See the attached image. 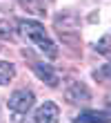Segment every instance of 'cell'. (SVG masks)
<instances>
[{
	"label": "cell",
	"mask_w": 111,
	"mask_h": 123,
	"mask_svg": "<svg viewBox=\"0 0 111 123\" xmlns=\"http://www.w3.org/2000/svg\"><path fill=\"white\" fill-rule=\"evenodd\" d=\"M0 49H2V47H0Z\"/></svg>",
	"instance_id": "7c38bea8"
},
{
	"label": "cell",
	"mask_w": 111,
	"mask_h": 123,
	"mask_svg": "<svg viewBox=\"0 0 111 123\" xmlns=\"http://www.w3.org/2000/svg\"><path fill=\"white\" fill-rule=\"evenodd\" d=\"M18 27H20V31L25 34V36L40 49L44 56H47V58H56V56H58L56 43L49 38V34L44 31V27H42L40 23H36V20H20Z\"/></svg>",
	"instance_id": "6da1fadb"
},
{
	"label": "cell",
	"mask_w": 111,
	"mask_h": 123,
	"mask_svg": "<svg viewBox=\"0 0 111 123\" xmlns=\"http://www.w3.org/2000/svg\"><path fill=\"white\" fill-rule=\"evenodd\" d=\"M73 123H111V110H89V112H80Z\"/></svg>",
	"instance_id": "8992f818"
},
{
	"label": "cell",
	"mask_w": 111,
	"mask_h": 123,
	"mask_svg": "<svg viewBox=\"0 0 111 123\" xmlns=\"http://www.w3.org/2000/svg\"><path fill=\"white\" fill-rule=\"evenodd\" d=\"M64 98L69 101L71 105H85L91 101V92L85 83H78V81H69V85L64 87Z\"/></svg>",
	"instance_id": "3957f363"
},
{
	"label": "cell",
	"mask_w": 111,
	"mask_h": 123,
	"mask_svg": "<svg viewBox=\"0 0 111 123\" xmlns=\"http://www.w3.org/2000/svg\"><path fill=\"white\" fill-rule=\"evenodd\" d=\"M13 76H16V67L7 61H0V85H7Z\"/></svg>",
	"instance_id": "9c48e42d"
},
{
	"label": "cell",
	"mask_w": 111,
	"mask_h": 123,
	"mask_svg": "<svg viewBox=\"0 0 111 123\" xmlns=\"http://www.w3.org/2000/svg\"><path fill=\"white\" fill-rule=\"evenodd\" d=\"M31 69L36 72V76H38L40 81H44L49 85V87H56L58 85V74L51 69V65H44L40 61H31Z\"/></svg>",
	"instance_id": "5b68a950"
},
{
	"label": "cell",
	"mask_w": 111,
	"mask_h": 123,
	"mask_svg": "<svg viewBox=\"0 0 111 123\" xmlns=\"http://www.w3.org/2000/svg\"><path fill=\"white\" fill-rule=\"evenodd\" d=\"M33 121H36V123H60V110H58L56 103L44 101L38 110H36Z\"/></svg>",
	"instance_id": "277c9868"
},
{
	"label": "cell",
	"mask_w": 111,
	"mask_h": 123,
	"mask_svg": "<svg viewBox=\"0 0 111 123\" xmlns=\"http://www.w3.org/2000/svg\"><path fill=\"white\" fill-rule=\"evenodd\" d=\"M56 29L62 36H67L69 31H76L78 29V16L71 11H62L60 16H56Z\"/></svg>",
	"instance_id": "52a82bcc"
},
{
	"label": "cell",
	"mask_w": 111,
	"mask_h": 123,
	"mask_svg": "<svg viewBox=\"0 0 111 123\" xmlns=\"http://www.w3.org/2000/svg\"><path fill=\"white\" fill-rule=\"evenodd\" d=\"M18 2L33 16H44L47 13V2L44 0H18Z\"/></svg>",
	"instance_id": "ba28073f"
},
{
	"label": "cell",
	"mask_w": 111,
	"mask_h": 123,
	"mask_svg": "<svg viewBox=\"0 0 111 123\" xmlns=\"http://www.w3.org/2000/svg\"><path fill=\"white\" fill-rule=\"evenodd\" d=\"M0 36H5V38H13V31H11L9 20H0Z\"/></svg>",
	"instance_id": "8fae6325"
},
{
	"label": "cell",
	"mask_w": 111,
	"mask_h": 123,
	"mask_svg": "<svg viewBox=\"0 0 111 123\" xmlns=\"http://www.w3.org/2000/svg\"><path fill=\"white\" fill-rule=\"evenodd\" d=\"M33 92L31 90H16L9 96V101H7V105H9V110L13 114H27L29 110H31V105H33Z\"/></svg>",
	"instance_id": "7a4b0ae2"
},
{
	"label": "cell",
	"mask_w": 111,
	"mask_h": 123,
	"mask_svg": "<svg viewBox=\"0 0 111 123\" xmlns=\"http://www.w3.org/2000/svg\"><path fill=\"white\" fill-rule=\"evenodd\" d=\"M95 52L102 54V56H107V58L111 61V31H109V34H105L98 43H95Z\"/></svg>",
	"instance_id": "30bf717a"
}]
</instances>
